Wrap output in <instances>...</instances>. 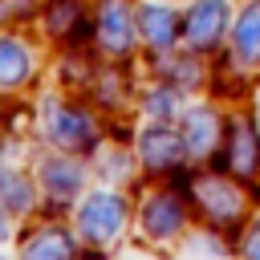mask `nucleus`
Instances as JSON below:
<instances>
[{
  "label": "nucleus",
  "instance_id": "9d476101",
  "mask_svg": "<svg viewBox=\"0 0 260 260\" xmlns=\"http://www.w3.org/2000/svg\"><path fill=\"white\" fill-rule=\"evenodd\" d=\"M0 232H4V223H0Z\"/></svg>",
  "mask_w": 260,
  "mask_h": 260
},
{
  "label": "nucleus",
  "instance_id": "6e6552de",
  "mask_svg": "<svg viewBox=\"0 0 260 260\" xmlns=\"http://www.w3.org/2000/svg\"><path fill=\"white\" fill-rule=\"evenodd\" d=\"M240 53L244 57H260V4L244 12L240 20Z\"/></svg>",
  "mask_w": 260,
  "mask_h": 260
},
{
  "label": "nucleus",
  "instance_id": "423d86ee",
  "mask_svg": "<svg viewBox=\"0 0 260 260\" xmlns=\"http://www.w3.org/2000/svg\"><path fill=\"white\" fill-rule=\"evenodd\" d=\"M142 28H146V37H150L154 45H167V41H171V28H175V12H167V8H146V12H142Z\"/></svg>",
  "mask_w": 260,
  "mask_h": 260
},
{
  "label": "nucleus",
  "instance_id": "f03ea898",
  "mask_svg": "<svg viewBox=\"0 0 260 260\" xmlns=\"http://www.w3.org/2000/svg\"><path fill=\"white\" fill-rule=\"evenodd\" d=\"M219 28H223V0H199V8L191 16V41L211 45Z\"/></svg>",
  "mask_w": 260,
  "mask_h": 260
},
{
  "label": "nucleus",
  "instance_id": "20e7f679",
  "mask_svg": "<svg viewBox=\"0 0 260 260\" xmlns=\"http://www.w3.org/2000/svg\"><path fill=\"white\" fill-rule=\"evenodd\" d=\"M179 150H183V142H179V134H150L146 142H142V154H146V162L150 167H171L175 158H179Z\"/></svg>",
  "mask_w": 260,
  "mask_h": 260
},
{
  "label": "nucleus",
  "instance_id": "39448f33",
  "mask_svg": "<svg viewBox=\"0 0 260 260\" xmlns=\"http://www.w3.org/2000/svg\"><path fill=\"white\" fill-rule=\"evenodd\" d=\"M28 69V53L16 41H0V81H16Z\"/></svg>",
  "mask_w": 260,
  "mask_h": 260
},
{
  "label": "nucleus",
  "instance_id": "0eeeda50",
  "mask_svg": "<svg viewBox=\"0 0 260 260\" xmlns=\"http://www.w3.org/2000/svg\"><path fill=\"white\" fill-rule=\"evenodd\" d=\"M45 183H53L57 199H69L73 187L81 183V171L77 167H65V162H53V167H45Z\"/></svg>",
  "mask_w": 260,
  "mask_h": 260
},
{
  "label": "nucleus",
  "instance_id": "f257e3e1",
  "mask_svg": "<svg viewBox=\"0 0 260 260\" xmlns=\"http://www.w3.org/2000/svg\"><path fill=\"white\" fill-rule=\"evenodd\" d=\"M81 223H85V236H114L118 223H122V203L110 199V195H98L85 211H81Z\"/></svg>",
  "mask_w": 260,
  "mask_h": 260
},
{
  "label": "nucleus",
  "instance_id": "1a4fd4ad",
  "mask_svg": "<svg viewBox=\"0 0 260 260\" xmlns=\"http://www.w3.org/2000/svg\"><path fill=\"white\" fill-rule=\"evenodd\" d=\"M146 223H150L154 236H171L175 223H179V203H154V207L146 211Z\"/></svg>",
  "mask_w": 260,
  "mask_h": 260
},
{
  "label": "nucleus",
  "instance_id": "7ed1b4c3",
  "mask_svg": "<svg viewBox=\"0 0 260 260\" xmlns=\"http://www.w3.org/2000/svg\"><path fill=\"white\" fill-rule=\"evenodd\" d=\"M53 138L65 142V146H89V118L85 114H69V110H57L53 114Z\"/></svg>",
  "mask_w": 260,
  "mask_h": 260
}]
</instances>
